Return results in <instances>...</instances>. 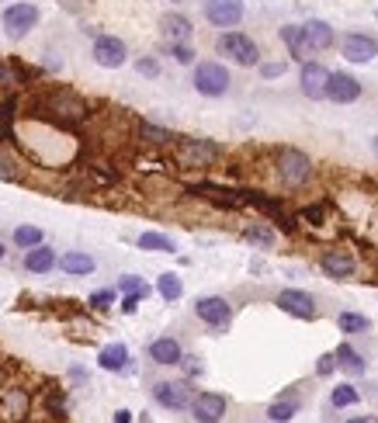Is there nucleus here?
I'll return each instance as SVG.
<instances>
[{"label":"nucleus","instance_id":"nucleus-1","mask_svg":"<svg viewBox=\"0 0 378 423\" xmlns=\"http://www.w3.org/2000/svg\"><path fill=\"white\" fill-rule=\"evenodd\" d=\"M42 118H49V121H56V125H80L84 118H87V101L84 98H77V94H70V91H52V94H45L42 98Z\"/></svg>","mask_w":378,"mask_h":423},{"label":"nucleus","instance_id":"nucleus-2","mask_svg":"<svg viewBox=\"0 0 378 423\" xmlns=\"http://www.w3.org/2000/svg\"><path fill=\"white\" fill-rule=\"evenodd\" d=\"M275 174H278V181H282L288 191L305 188L312 181V160L302 149L284 146V149H278V156H275Z\"/></svg>","mask_w":378,"mask_h":423},{"label":"nucleus","instance_id":"nucleus-3","mask_svg":"<svg viewBox=\"0 0 378 423\" xmlns=\"http://www.w3.org/2000/svg\"><path fill=\"white\" fill-rule=\"evenodd\" d=\"M219 156H222V149H219L212 139L181 135V139L174 142V160H177V167H184V170H205V167H212Z\"/></svg>","mask_w":378,"mask_h":423},{"label":"nucleus","instance_id":"nucleus-4","mask_svg":"<svg viewBox=\"0 0 378 423\" xmlns=\"http://www.w3.org/2000/svg\"><path fill=\"white\" fill-rule=\"evenodd\" d=\"M215 52L226 56V59H233L236 66H257V63H261L257 42H254L250 35H243V31H222V35L215 38Z\"/></svg>","mask_w":378,"mask_h":423},{"label":"nucleus","instance_id":"nucleus-5","mask_svg":"<svg viewBox=\"0 0 378 423\" xmlns=\"http://www.w3.org/2000/svg\"><path fill=\"white\" fill-rule=\"evenodd\" d=\"M191 84H194V91L201 94V98H222L226 91H229V70L222 66V63H198L194 66V77H191Z\"/></svg>","mask_w":378,"mask_h":423},{"label":"nucleus","instance_id":"nucleus-6","mask_svg":"<svg viewBox=\"0 0 378 423\" xmlns=\"http://www.w3.org/2000/svg\"><path fill=\"white\" fill-rule=\"evenodd\" d=\"M0 24H3V31L10 35V38H24L35 24H38V7L35 3H24V0H17V3H10V7H3V14H0Z\"/></svg>","mask_w":378,"mask_h":423},{"label":"nucleus","instance_id":"nucleus-7","mask_svg":"<svg viewBox=\"0 0 378 423\" xmlns=\"http://www.w3.org/2000/svg\"><path fill=\"white\" fill-rule=\"evenodd\" d=\"M91 56H94L97 66H104V70H118V66L129 63V45H125L122 38H115V35H97Z\"/></svg>","mask_w":378,"mask_h":423},{"label":"nucleus","instance_id":"nucleus-8","mask_svg":"<svg viewBox=\"0 0 378 423\" xmlns=\"http://www.w3.org/2000/svg\"><path fill=\"white\" fill-rule=\"evenodd\" d=\"M319 271H323L326 278H333V281H344V278H351V274L358 271V260H354L351 250L330 246V250L319 253Z\"/></svg>","mask_w":378,"mask_h":423},{"label":"nucleus","instance_id":"nucleus-9","mask_svg":"<svg viewBox=\"0 0 378 423\" xmlns=\"http://www.w3.org/2000/svg\"><path fill=\"white\" fill-rule=\"evenodd\" d=\"M194 316L201 319V322H208L212 329H226L229 319H233V306L222 295H201L194 302Z\"/></svg>","mask_w":378,"mask_h":423},{"label":"nucleus","instance_id":"nucleus-10","mask_svg":"<svg viewBox=\"0 0 378 423\" xmlns=\"http://www.w3.org/2000/svg\"><path fill=\"white\" fill-rule=\"evenodd\" d=\"M243 0H205V21L215 28H236L243 21Z\"/></svg>","mask_w":378,"mask_h":423},{"label":"nucleus","instance_id":"nucleus-11","mask_svg":"<svg viewBox=\"0 0 378 423\" xmlns=\"http://www.w3.org/2000/svg\"><path fill=\"white\" fill-rule=\"evenodd\" d=\"M275 306H278L282 313H288V316H295V319H316L319 316L316 299H312L309 292H302V288H284V292H278Z\"/></svg>","mask_w":378,"mask_h":423},{"label":"nucleus","instance_id":"nucleus-12","mask_svg":"<svg viewBox=\"0 0 378 423\" xmlns=\"http://www.w3.org/2000/svg\"><path fill=\"white\" fill-rule=\"evenodd\" d=\"M340 56L347 63H372L378 56V42L372 35H365V31H347L340 38Z\"/></svg>","mask_w":378,"mask_h":423},{"label":"nucleus","instance_id":"nucleus-13","mask_svg":"<svg viewBox=\"0 0 378 423\" xmlns=\"http://www.w3.org/2000/svg\"><path fill=\"white\" fill-rule=\"evenodd\" d=\"M330 70L323 63H302V73H298V87L309 101H323L326 98V87H330Z\"/></svg>","mask_w":378,"mask_h":423},{"label":"nucleus","instance_id":"nucleus-14","mask_svg":"<svg viewBox=\"0 0 378 423\" xmlns=\"http://www.w3.org/2000/svg\"><path fill=\"white\" fill-rule=\"evenodd\" d=\"M361 80L358 77H351V73H333L330 77V87H326V101H333V105H354L358 98H361Z\"/></svg>","mask_w":378,"mask_h":423},{"label":"nucleus","instance_id":"nucleus-15","mask_svg":"<svg viewBox=\"0 0 378 423\" xmlns=\"http://www.w3.org/2000/svg\"><path fill=\"white\" fill-rule=\"evenodd\" d=\"M153 399L163 406V410H188L191 406V389L184 382H157L153 385Z\"/></svg>","mask_w":378,"mask_h":423},{"label":"nucleus","instance_id":"nucleus-16","mask_svg":"<svg viewBox=\"0 0 378 423\" xmlns=\"http://www.w3.org/2000/svg\"><path fill=\"white\" fill-rule=\"evenodd\" d=\"M191 413H194L198 423H219L226 417V396H219V392H198L191 399Z\"/></svg>","mask_w":378,"mask_h":423},{"label":"nucleus","instance_id":"nucleus-17","mask_svg":"<svg viewBox=\"0 0 378 423\" xmlns=\"http://www.w3.org/2000/svg\"><path fill=\"white\" fill-rule=\"evenodd\" d=\"M302 31H305V42H309L312 52H326V49L337 45V31H333L330 21H323V17H309V21L302 24Z\"/></svg>","mask_w":378,"mask_h":423},{"label":"nucleus","instance_id":"nucleus-18","mask_svg":"<svg viewBox=\"0 0 378 423\" xmlns=\"http://www.w3.org/2000/svg\"><path fill=\"white\" fill-rule=\"evenodd\" d=\"M150 361L160 364V368H174V364L184 361V350H181V343L174 336H157L150 343Z\"/></svg>","mask_w":378,"mask_h":423},{"label":"nucleus","instance_id":"nucleus-19","mask_svg":"<svg viewBox=\"0 0 378 423\" xmlns=\"http://www.w3.org/2000/svg\"><path fill=\"white\" fill-rule=\"evenodd\" d=\"M282 42L288 45V56L291 59H298V63H309V56H312V49H309V42H305V31H302V24H282Z\"/></svg>","mask_w":378,"mask_h":423},{"label":"nucleus","instance_id":"nucleus-20","mask_svg":"<svg viewBox=\"0 0 378 423\" xmlns=\"http://www.w3.org/2000/svg\"><path fill=\"white\" fill-rule=\"evenodd\" d=\"M56 264H59V260H56V250H49V246H31V250H24V271H31V274H49Z\"/></svg>","mask_w":378,"mask_h":423},{"label":"nucleus","instance_id":"nucleus-21","mask_svg":"<svg viewBox=\"0 0 378 423\" xmlns=\"http://www.w3.org/2000/svg\"><path fill=\"white\" fill-rule=\"evenodd\" d=\"M94 267H97L94 257L91 253H80V250H70V253L59 257V271L63 274H73V278H87Z\"/></svg>","mask_w":378,"mask_h":423},{"label":"nucleus","instance_id":"nucleus-22","mask_svg":"<svg viewBox=\"0 0 378 423\" xmlns=\"http://www.w3.org/2000/svg\"><path fill=\"white\" fill-rule=\"evenodd\" d=\"M97 364H101L104 371H125V368H129V347H125V343H108V347H101Z\"/></svg>","mask_w":378,"mask_h":423},{"label":"nucleus","instance_id":"nucleus-23","mask_svg":"<svg viewBox=\"0 0 378 423\" xmlns=\"http://www.w3.org/2000/svg\"><path fill=\"white\" fill-rule=\"evenodd\" d=\"M298 410H302V396L291 392V396H282V399H275V403L268 406V420L271 423H288Z\"/></svg>","mask_w":378,"mask_h":423},{"label":"nucleus","instance_id":"nucleus-24","mask_svg":"<svg viewBox=\"0 0 378 423\" xmlns=\"http://www.w3.org/2000/svg\"><path fill=\"white\" fill-rule=\"evenodd\" d=\"M333 354H337V364H340V371H347V375H354V378L368 371L365 357H361V354H358V350H354L351 343H340V347H337Z\"/></svg>","mask_w":378,"mask_h":423},{"label":"nucleus","instance_id":"nucleus-25","mask_svg":"<svg viewBox=\"0 0 378 423\" xmlns=\"http://www.w3.org/2000/svg\"><path fill=\"white\" fill-rule=\"evenodd\" d=\"M163 35L170 38V42H188L191 35H194V28H191V21L184 14H163Z\"/></svg>","mask_w":378,"mask_h":423},{"label":"nucleus","instance_id":"nucleus-26","mask_svg":"<svg viewBox=\"0 0 378 423\" xmlns=\"http://www.w3.org/2000/svg\"><path fill=\"white\" fill-rule=\"evenodd\" d=\"M7 410H10L7 420H21V417H28V392H24V389H10V392H3L0 413H7Z\"/></svg>","mask_w":378,"mask_h":423},{"label":"nucleus","instance_id":"nucleus-27","mask_svg":"<svg viewBox=\"0 0 378 423\" xmlns=\"http://www.w3.org/2000/svg\"><path fill=\"white\" fill-rule=\"evenodd\" d=\"M157 292H160V299H163V302H177V299L184 295V281H181L174 271H167V274H160V278H157Z\"/></svg>","mask_w":378,"mask_h":423},{"label":"nucleus","instance_id":"nucleus-28","mask_svg":"<svg viewBox=\"0 0 378 423\" xmlns=\"http://www.w3.org/2000/svg\"><path fill=\"white\" fill-rule=\"evenodd\" d=\"M243 239H247V243H254V246L271 250V246H275V229H271V225H264V222H254V225H247V229H243Z\"/></svg>","mask_w":378,"mask_h":423},{"label":"nucleus","instance_id":"nucleus-29","mask_svg":"<svg viewBox=\"0 0 378 423\" xmlns=\"http://www.w3.org/2000/svg\"><path fill=\"white\" fill-rule=\"evenodd\" d=\"M136 243H139V250H153V253H174V250H177L174 239L163 236V232H143Z\"/></svg>","mask_w":378,"mask_h":423},{"label":"nucleus","instance_id":"nucleus-30","mask_svg":"<svg viewBox=\"0 0 378 423\" xmlns=\"http://www.w3.org/2000/svg\"><path fill=\"white\" fill-rule=\"evenodd\" d=\"M330 403H333L337 410H347V406H358V403H361V392H358L351 382H344V385H337V389L330 392Z\"/></svg>","mask_w":378,"mask_h":423},{"label":"nucleus","instance_id":"nucleus-31","mask_svg":"<svg viewBox=\"0 0 378 423\" xmlns=\"http://www.w3.org/2000/svg\"><path fill=\"white\" fill-rule=\"evenodd\" d=\"M337 326H340L344 333H368V329H372V319L361 316V313H340V316H337Z\"/></svg>","mask_w":378,"mask_h":423},{"label":"nucleus","instance_id":"nucleus-32","mask_svg":"<svg viewBox=\"0 0 378 423\" xmlns=\"http://www.w3.org/2000/svg\"><path fill=\"white\" fill-rule=\"evenodd\" d=\"M139 135H143L150 146H167V142H177V135H170L167 128H160V125H150V121H143V125H139Z\"/></svg>","mask_w":378,"mask_h":423},{"label":"nucleus","instance_id":"nucleus-33","mask_svg":"<svg viewBox=\"0 0 378 423\" xmlns=\"http://www.w3.org/2000/svg\"><path fill=\"white\" fill-rule=\"evenodd\" d=\"M14 243H17L21 250L42 246V229H38V225H17V229H14Z\"/></svg>","mask_w":378,"mask_h":423},{"label":"nucleus","instance_id":"nucleus-34","mask_svg":"<svg viewBox=\"0 0 378 423\" xmlns=\"http://www.w3.org/2000/svg\"><path fill=\"white\" fill-rule=\"evenodd\" d=\"M118 292H125V295H146L150 288H146V281H143V278H136V274H125V278L118 281Z\"/></svg>","mask_w":378,"mask_h":423},{"label":"nucleus","instance_id":"nucleus-35","mask_svg":"<svg viewBox=\"0 0 378 423\" xmlns=\"http://www.w3.org/2000/svg\"><path fill=\"white\" fill-rule=\"evenodd\" d=\"M170 56H174V63H181V66H191V63H194V52H191L188 42H170Z\"/></svg>","mask_w":378,"mask_h":423},{"label":"nucleus","instance_id":"nucleus-36","mask_svg":"<svg viewBox=\"0 0 378 423\" xmlns=\"http://www.w3.org/2000/svg\"><path fill=\"white\" fill-rule=\"evenodd\" d=\"M337 368H340V364H337V354H323V357H319V364H316V375H319V378H326V375H333Z\"/></svg>","mask_w":378,"mask_h":423},{"label":"nucleus","instance_id":"nucleus-37","mask_svg":"<svg viewBox=\"0 0 378 423\" xmlns=\"http://www.w3.org/2000/svg\"><path fill=\"white\" fill-rule=\"evenodd\" d=\"M136 70H139L143 77H160V63H157L153 56H143V59L136 63Z\"/></svg>","mask_w":378,"mask_h":423},{"label":"nucleus","instance_id":"nucleus-38","mask_svg":"<svg viewBox=\"0 0 378 423\" xmlns=\"http://www.w3.org/2000/svg\"><path fill=\"white\" fill-rule=\"evenodd\" d=\"M0 177L3 181H17V167H14V160L7 153H0Z\"/></svg>","mask_w":378,"mask_h":423},{"label":"nucleus","instance_id":"nucleus-39","mask_svg":"<svg viewBox=\"0 0 378 423\" xmlns=\"http://www.w3.org/2000/svg\"><path fill=\"white\" fill-rule=\"evenodd\" d=\"M115 302V292H94L91 299H87V306H94V309H108Z\"/></svg>","mask_w":378,"mask_h":423},{"label":"nucleus","instance_id":"nucleus-40","mask_svg":"<svg viewBox=\"0 0 378 423\" xmlns=\"http://www.w3.org/2000/svg\"><path fill=\"white\" fill-rule=\"evenodd\" d=\"M284 70H288V63H261V77H268V80L282 77Z\"/></svg>","mask_w":378,"mask_h":423},{"label":"nucleus","instance_id":"nucleus-41","mask_svg":"<svg viewBox=\"0 0 378 423\" xmlns=\"http://www.w3.org/2000/svg\"><path fill=\"white\" fill-rule=\"evenodd\" d=\"M139 299H146V295H125V299H122V313L132 316V313L139 309Z\"/></svg>","mask_w":378,"mask_h":423},{"label":"nucleus","instance_id":"nucleus-42","mask_svg":"<svg viewBox=\"0 0 378 423\" xmlns=\"http://www.w3.org/2000/svg\"><path fill=\"white\" fill-rule=\"evenodd\" d=\"M181 364L188 368V375H191V378H194V375H201V364H198V357H184Z\"/></svg>","mask_w":378,"mask_h":423},{"label":"nucleus","instance_id":"nucleus-43","mask_svg":"<svg viewBox=\"0 0 378 423\" xmlns=\"http://www.w3.org/2000/svg\"><path fill=\"white\" fill-rule=\"evenodd\" d=\"M0 84L7 87V84H14V77H10V66L7 63H0Z\"/></svg>","mask_w":378,"mask_h":423},{"label":"nucleus","instance_id":"nucleus-44","mask_svg":"<svg viewBox=\"0 0 378 423\" xmlns=\"http://www.w3.org/2000/svg\"><path fill=\"white\" fill-rule=\"evenodd\" d=\"M115 423H132V413H129V410H118V413H115Z\"/></svg>","mask_w":378,"mask_h":423},{"label":"nucleus","instance_id":"nucleus-45","mask_svg":"<svg viewBox=\"0 0 378 423\" xmlns=\"http://www.w3.org/2000/svg\"><path fill=\"white\" fill-rule=\"evenodd\" d=\"M347 423H375L372 417H354V420H347Z\"/></svg>","mask_w":378,"mask_h":423},{"label":"nucleus","instance_id":"nucleus-46","mask_svg":"<svg viewBox=\"0 0 378 423\" xmlns=\"http://www.w3.org/2000/svg\"><path fill=\"white\" fill-rule=\"evenodd\" d=\"M372 153L378 156V135H372Z\"/></svg>","mask_w":378,"mask_h":423},{"label":"nucleus","instance_id":"nucleus-47","mask_svg":"<svg viewBox=\"0 0 378 423\" xmlns=\"http://www.w3.org/2000/svg\"><path fill=\"white\" fill-rule=\"evenodd\" d=\"M3 253H7V250H3V243H0V260H3Z\"/></svg>","mask_w":378,"mask_h":423},{"label":"nucleus","instance_id":"nucleus-48","mask_svg":"<svg viewBox=\"0 0 378 423\" xmlns=\"http://www.w3.org/2000/svg\"><path fill=\"white\" fill-rule=\"evenodd\" d=\"M375 17H378V7H375Z\"/></svg>","mask_w":378,"mask_h":423},{"label":"nucleus","instance_id":"nucleus-49","mask_svg":"<svg viewBox=\"0 0 378 423\" xmlns=\"http://www.w3.org/2000/svg\"><path fill=\"white\" fill-rule=\"evenodd\" d=\"M174 3H181V0H174Z\"/></svg>","mask_w":378,"mask_h":423}]
</instances>
